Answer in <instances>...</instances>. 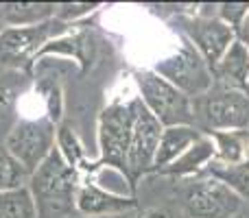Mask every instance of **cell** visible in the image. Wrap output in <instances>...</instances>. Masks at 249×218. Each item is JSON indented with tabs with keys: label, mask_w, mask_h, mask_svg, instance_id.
Here are the masks:
<instances>
[{
	"label": "cell",
	"mask_w": 249,
	"mask_h": 218,
	"mask_svg": "<svg viewBox=\"0 0 249 218\" xmlns=\"http://www.w3.org/2000/svg\"><path fill=\"white\" fill-rule=\"evenodd\" d=\"M236 39L243 44V46H247V48H249V13L245 16L243 24L238 26V31H236Z\"/></svg>",
	"instance_id": "cb8c5ba5"
},
{
	"label": "cell",
	"mask_w": 249,
	"mask_h": 218,
	"mask_svg": "<svg viewBox=\"0 0 249 218\" xmlns=\"http://www.w3.org/2000/svg\"><path fill=\"white\" fill-rule=\"evenodd\" d=\"M179 203L188 218H232L245 205L228 185L208 172L181 179Z\"/></svg>",
	"instance_id": "5b68a950"
},
{
	"label": "cell",
	"mask_w": 249,
	"mask_h": 218,
	"mask_svg": "<svg viewBox=\"0 0 249 218\" xmlns=\"http://www.w3.org/2000/svg\"><path fill=\"white\" fill-rule=\"evenodd\" d=\"M0 218H37L29 188H18L0 194Z\"/></svg>",
	"instance_id": "d6986e66"
},
{
	"label": "cell",
	"mask_w": 249,
	"mask_h": 218,
	"mask_svg": "<svg viewBox=\"0 0 249 218\" xmlns=\"http://www.w3.org/2000/svg\"><path fill=\"white\" fill-rule=\"evenodd\" d=\"M55 146H57V151L61 153V157L66 159L68 166H72L74 170H79V172H86L88 164H90L88 162L86 146L81 144L77 131L72 129V124L70 122H59L57 124Z\"/></svg>",
	"instance_id": "e0dca14e"
},
{
	"label": "cell",
	"mask_w": 249,
	"mask_h": 218,
	"mask_svg": "<svg viewBox=\"0 0 249 218\" xmlns=\"http://www.w3.org/2000/svg\"><path fill=\"white\" fill-rule=\"evenodd\" d=\"M140 99L112 101L99 114V159L90 162L86 175H96L101 168H114L124 177L127 175V153L131 142L133 122H136Z\"/></svg>",
	"instance_id": "7a4b0ae2"
},
{
	"label": "cell",
	"mask_w": 249,
	"mask_h": 218,
	"mask_svg": "<svg viewBox=\"0 0 249 218\" xmlns=\"http://www.w3.org/2000/svg\"><path fill=\"white\" fill-rule=\"evenodd\" d=\"M177 26L186 42L193 44L199 55L206 59L210 70L223 59L230 46L236 42V31L216 16V4L212 7V11L201 9L197 13H179Z\"/></svg>",
	"instance_id": "8992f818"
},
{
	"label": "cell",
	"mask_w": 249,
	"mask_h": 218,
	"mask_svg": "<svg viewBox=\"0 0 249 218\" xmlns=\"http://www.w3.org/2000/svg\"><path fill=\"white\" fill-rule=\"evenodd\" d=\"M55 133L57 124L46 114L35 118H20L4 140V146L29 170V175H33L55 149Z\"/></svg>",
	"instance_id": "ba28073f"
},
{
	"label": "cell",
	"mask_w": 249,
	"mask_h": 218,
	"mask_svg": "<svg viewBox=\"0 0 249 218\" xmlns=\"http://www.w3.org/2000/svg\"><path fill=\"white\" fill-rule=\"evenodd\" d=\"M212 77H214V85L249 94V48L236 39L223 55V59L212 68Z\"/></svg>",
	"instance_id": "7c38bea8"
},
{
	"label": "cell",
	"mask_w": 249,
	"mask_h": 218,
	"mask_svg": "<svg viewBox=\"0 0 249 218\" xmlns=\"http://www.w3.org/2000/svg\"><path fill=\"white\" fill-rule=\"evenodd\" d=\"M214 144V162L223 166L245 164L249 151V129L247 131H216L208 133Z\"/></svg>",
	"instance_id": "2e32d148"
},
{
	"label": "cell",
	"mask_w": 249,
	"mask_h": 218,
	"mask_svg": "<svg viewBox=\"0 0 249 218\" xmlns=\"http://www.w3.org/2000/svg\"><path fill=\"white\" fill-rule=\"evenodd\" d=\"M203 135V131H199L197 127H166L162 131L158 144V153H155V162H153V175L160 172L162 168L171 166L179 155H184L199 137Z\"/></svg>",
	"instance_id": "5bb4252c"
},
{
	"label": "cell",
	"mask_w": 249,
	"mask_h": 218,
	"mask_svg": "<svg viewBox=\"0 0 249 218\" xmlns=\"http://www.w3.org/2000/svg\"><path fill=\"white\" fill-rule=\"evenodd\" d=\"M245 164H247V166H249V151H247V159H245Z\"/></svg>",
	"instance_id": "484cf974"
},
{
	"label": "cell",
	"mask_w": 249,
	"mask_h": 218,
	"mask_svg": "<svg viewBox=\"0 0 249 218\" xmlns=\"http://www.w3.org/2000/svg\"><path fill=\"white\" fill-rule=\"evenodd\" d=\"M79 184H81L79 170L66 164L55 146L26 184L33 197L37 218H68L77 214Z\"/></svg>",
	"instance_id": "6da1fadb"
},
{
	"label": "cell",
	"mask_w": 249,
	"mask_h": 218,
	"mask_svg": "<svg viewBox=\"0 0 249 218\" xmlns=\"http://www.w3.org/2000/svg\"><path fill=\"white\" fill-rule=\"evenodd\" d=\"M247 13H249V2H223V4H216V16H219L228 26H232L234 31H238V26L243 24V20H245Z\"/></svg>",
	"instance_id": "44dd1931"
},
{
	"label": "cell",
	"mask_w": 249,
	"mask_h": 218,
	"mask_svg": "<svg viewBox=\"0 0 249 218\" xmlns=\"http://www.w3.org/2000/svg\"><path fill=\"white\" fill-rule=\"evenodd\" d=\"M153 72H158L162 79L173 83V85L179 92H184L190 101L206 94V92L214 85V77H212L210 66H208L206 59L197 52V48L190 42H186V39L173 55L162 57V59L155 64Z\"/></svg>",
	"instance_id": "52a82bcc"
},
{
	"label": "cell",
	"mask_w": 249,
	"mask_h": 218,
	"mask_svg": "<svg viewBox=\"0 0 249 218\" xmlns=\"http://www.w3.org/2000/svg\"><path fill=\"white\" fill-rule=\"evenodd\" d=\"M208 175L216 177L221 184H225L245 205H249V166L236 164V166H223V164L212 162L208 166Z\"/></svg>",
	"instance_id": "ac0fdd59"
},
{
	"label": "cell",
	"mask_w": 249,
	"mask_h": 218,
	"mask_svg": "<svg viewBox=\"0 0 249 218\" xmlns=\"http://www.w3.org/2000/svg\"><path fill=\"white\" fill-rule=\"evenodd\" d=\"M33 83V72L29 70H9L0 74V142L20 120V101Z\"/></svg>",
	"instance_id": "8fae6325"
},
{
	"label": "cell",
	"mask_w": 249,
	"mask_h": 218,
	"mask_svg": "<svg viewBox=\"0 0 249 218\" xmlns=\"http://www.w3.org/2000/svg\"><path fill=\"white\" fill-rule=\"evenodd\" d=\"M214 162V144H212L210 135L203 133L184 155L175 159L171 166L162 168L160 172L155 175H162V177H173V179H190V177H197L201 172L208 170V166Z\"/></svg>",
	"instance_id": "4fadbf2b"
},
{
	"label": "cell",
	"mask_w": 249,
	"mask_h": 218,
	"mask_svg": "<svg viewBox=\"0 0 249 218\" xmlns=\"http://www.w3.org/2000/svg\"><path fill=\"white\" fill-rule=\"evenodd\" d=\"M138 85V99L155 116L164 129L166 127H197L195 124L193 101L179 92L173 83L162 79L153 70H136L133 72Z\"/></svg>",
	"instance_id": "277c9868"
},
{
	"label": "cell",
	"mask_w": 249,
	"mask_h": 218,
	"mask_svg": "<svg viewBox=\"0 0 249 218\" xmlns=\"http://www.w3.org/2000/svg\"><path fill=\"white\" fill-rule=\"evenodd\" d=\"M94 9H99V4H90V2H74L72 4V2H66V4H57L55 17L59 22H66V24H70V22H74L77 17L92 13Z\"/></svg>",
	"instance_id": "7402d4cb"
},
{
	"label": "cell",
	"mask_w": 249,
	"mask_h": 218,
	"mask_svg": "<svg viewBox=\"0 0 249 218\" xmlns=\"http://www.w3.org/2000/svg\"><path fill=\"white\" fill-rule=\"evenodd\" d=\"M138 210L136 197L109 192L101 188L94 179H86L77 190V214L101 218V216H124Z\"/></svg>",
	"instance_id": "30bf717a"
},
{
	"label": "cell",
	"mask_w": 249,
	"mask_h": 218,
	"mask_svg": "<svg viewBox=\"0 0 249 218\" xmlns=\"http://www.w3.org/2000/svg\"><path fill=\"white\" fill-rule=\"evenodd\" d=\"M195 124L199 131H247L249 129V94L212 85L206 94L193 99Z\"/></svg>",
	"instance_id": "3957f363"
},
{
	"label": "cell",
	"mask_w": 249,
	"mask_h": 218,
	"mask_svg": "<svg viewBox=\"0 0 249 218\" xmlns=\"http://www.w3.org/2000/svg\"><path fill=\"white\" fill-rule=\"evenodd\" d=\"M29 170L9 153V149L0 142V194L9 190L24 188L29 184Z\"/></svg>",
	"instance_id": "ffe728a7"
},
{
	"label": "cell",
	"mask_w": 249,
	"mask_h": 218,
	"mask_svg": "<svg viewBox=\"0 0 249 218\" xmlns=\"http://www.w3.org/2000/svg\"><path fill=\"white\" fill-rule=\"evenodd\" d=\"M162 131H164V127L155 120V116L151 114L140 101L138 114H136V122H133L131 142H129L127 175H124L131 194H136L138 181L153 170V162H155V153H158V144H160V137H162Z\"/></svg>",
	"instance_id": "9c48e42d"
},
{
	"label": "cell",
	"mask_w": 249,
	"mask_h": 218,
	"mask_svg": "<svg viewBox=\"0 0 249 218\" xmlns=\"http://www.w3.org/2000/svg\"><path fill=\"white\" fill-rule=\"evenodd\" d=\"M138 218H175L171 210L166 207H151V210H144Z\"/></svg>",
	"instance_id": "603a6c76"
},
{
	"label": "cell",
	"mask_w": 249,
	"mask_h": 218,
	"mask_svg": "<svg viewBox=\"0 0 249 218\" xmlns=\"http://www.w3.org/2000/svg\"><path fill=\"white\" fill-rule=\"evenodd\" d=\"M2 29H4V26H2V22H0V31H2Z\"/></svg>",
	"instance_id": "4316f807"
},
{
	"label": "cell",
	"mask_w": 249,
	"mask_h": 218,
	"mask_svg": "<svg viewBox=\"0 0 249 218\" xmlns=\"http://www.w3.org/2000/svg\"><path fill=\"white\" fill-rule=\"evenodd\" d=\"M232 218H249V205H243L241 210L236 212V214H234Z\"/></svg>",
	"instance_id": "d4e9b609"
},
{
	"label": "cell",
	"mask_w": 249,
	"mask_h": 218,
	"mask_svg": "<svg viewBox=\"0 0 249 218\" xmlns=\"http://www.w3.org/2000/svg\"><path fill=\"white\" fill-rule=\"evenodd\" d=\"M57 4L53 2H2L0 22L2 26H35L55 17Z\"/></svg>",
	"instance_id": "9a60e30c"
}]
</instances>
